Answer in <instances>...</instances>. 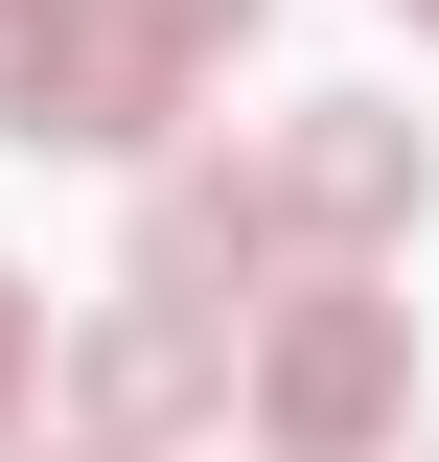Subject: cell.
Returning <instances> with one entry per match:
<instances>
[{
  "label": "cell",
  "mask_w": 439,
  "mask_h": 462,
  "mask_svg": "<svg viewBox=\"0 0 439 462\" xmlns=\"http://www.w3.org/2000/svg\"><path fill=\"white\" fill-rule=\"evenodd\" d=\"M231 393H255V462H393L416 416V324L370 278H277V324L231 346Z\"/></svg>",
  "instance_id": "obj_1"
},
{
  "label": "cell",
  "mask_w": 439,
  "mask_h": 462,
  "mask_svg": "<svg viewBox=\"0 0 439 462\" xmlns=\"http://www.w3.org/2000/svg\"><path fill=\"white\" fill-rule=\"evenodd\" d=\"M255 208H277L301 278H370L393 231L439 208V139H416L393 93H324V116H277V139H255Z\"/></svg>",
  "instance_id": "obj_2"
},
{
  "label": "cell",
  "mask_w": 439,
  "mask_h": 462,
  "mask_svg": "<svg viewBox=\"0 0 439 462\" xmlns=\"http://www.w3.org/2000/svg\"><path fill=\"white\" fill-rule=\"evenodd\" d=\"M163 116H185V69H163V23H139V0H0V139L163 162Z\"/></svg>",
  "instance_id": "obj_3"
},
{
  "label": "cell",
  "mask_w": 439,
  "mask_h": 462,
  "mask_svg": "<svg viewBox=\"0 0 439 462\" xmlns=\"http://www.w3.org/2000/svg\"><path fill=\"white\" fill-rule=\"evenodd\" d=\"M70 416H93V462H139V439H185V416H231V300L116 278L93 324H70Z\"/></svg>",
  "instance_id": "obj_4"
},
{
  "label": "cell",
  "mask_w": 439,
  "mask_h": 462,
  "mask_svg": "<svg viewBox=\"0 0 439 462\" xmlns=\"http://www.w3.org/2000/svg\"><path fill=\"white\" fill-rule=\"evenodd\" d=\"M139 278H163V300H231V278H277V208H255V162L163 139V162H139Z\"/></svg>",
  "instance_id": "obj_5"
},
{
  "label": "cell",
  "mask_w": 439,
  "mask_h": 462,
  "mask_svg": "<svg viewBox=\"0 0 439 462\" xmlns=\"http://www.w3.org/2000/svg\"><path fill=\"white\" fill-rule=\"evenodd\" d=\"M23 393H47V300L0 278V462H23Z\"/></svg>",
  "instance_id": "obj_6"
},
{
  "label": "cell",
  "mask_w": 439,
  "mask_h": 462,
  "mask_svg": "<svg viewBox=\"0 0 439 462\" xmlns=\"http://www.w3.org/2000/svg\"><path fill=\"white\" fill-rule=\"evenodd\" d=\"M139 23H163V69H209V47H255L277 0H139Z\"/></svg>",
  "instance_id": "obj_7"
},
{
  "label": "cell",
  "mask_w": 439,
  "mask_h": 462,
  "mask_svg": "<svg viewBox=\"0 0 439 462\" xmlns=\"http://www.w3.org/2000/svg\"><path fill=\"white\" fill-rule=\"evenodd\" d=\"M393 23H416V47H439V0H393Z\"/></svg>",
  "instance_id": "obj_8"
}]
</instances>
